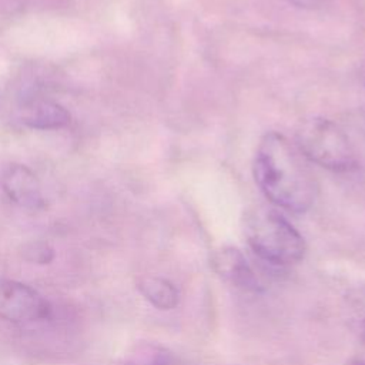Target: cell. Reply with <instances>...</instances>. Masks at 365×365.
<instances>
[{"label":"cell","instance_id":"obj_1","mask_svg":"<svg viewBox=\"0 0 365 365\" xmlns=\"http://www.w3.org/2000/svg\"><path fill=\"white\" fill-rule=\"evenodd\" d=\"M304 158L279 133L271 131L261 138L254 158V178L274 205L305 212L315 202L318 184Z\"/></svg>","mask_w":365,"mask_h":365},{"label":"cell","instance_id":"obj_2","mask_svg":"<svg viewBox=\"0 0 365 365\" xmlns=\"http://www.w3.org/2000/svg\"><path fill=\"white\" fill-rule=\"evenodd\" d=\"M244 232L252 252L269 265L288 267L304 258L302 235L285 217L271 208L248 210L244 218Z\"/></svg>","mask_w":365,"mask_h":365},{"label":"cell","instance_id":"obj_3","mask_svg":"<svg viewBox=\"0 0 365 365\" xmlns=\"http://www.w3.org/2000/svg\"><path fill=\"white\" fill-rule=\"evenodd\" d=\"M297 148L309 161L335 171L349 173L356 167V157L348 135L331 120L312 117L299 123Z\"/></svg>","mask_w":365,"mask_h":365},{"label":"cell","instance_id":"obj_4","mask_svg":"<svg viewBox=\"0 0 365 365\" xmlns=\"http://www.w3.org/2000/svg\"><path fill=\"white\" fill-rule=\"evenodd\" d=\"M50 302L33 287L14 281L0 279V319L16 325H30L48 319Z\"/></svg>","mask_w":365,"mask_h":365},{"label":"cell","instance_id":"obj_5","mask_svg":"<svg viewBox=\"0 0 365 365\" xmlns=\"http://www.w3.org/2000/svg\"><path fill=\"white\" fill-rule=\"evenodd\" d=\"M0 185L7 198L16 205L38 211L46 208V198L36 174L26 165L10 163L0 173Z\"/></svg>","mask_w":365,"mask_h":365},{"label":"cell","instance_id":"obj_6","mask_svg":"<svg viewBox=\"0 0 365 365\" xmlns=\"http://www.w3.org/2000/svg\"><path fill=\"white\" fill-rule=\"evenodd\" d=\"M212 267L215 272L230 285L248 292L261 289V282L254 268L237 248H221L212 255Z\"/></svg>","mask_w":365,"mask_h":365},{"label":"cell","instance_id":"obj_7","mask_svg":"<svg viewBox=\"0 0 365 365\" xmlns=\"http://www.w3.org/2000/svg\"><path fill=\"white\" fill-rule=\"evenodd\" d=\"M17 113L20 123L31 130H58L70 123V113L61 104L43 97L24 100Z\"/></svg>","mask_w":365,"mask_h":365},{"label":"cell","instance_id":"obj_8","mask_svg":"<svg viewBox=\"0 0 365 365\" xmlns=\"http://www.w3.org/2000/svg\"><path fill=\"white\" fill-rule=\"evenodd\" d=\"M138 289L158 309H173L178 304V289L165 278L144 277L138 282Z\"/></svg>","mask_w":365,"mask_h":365},{"label":"cell","instance_id":"obj_9","mask_svg":"<svg viewBox=\"0 0 365 365\" xmlns=\"http://www.w3.org/2000/svg\"><path fill=\"white\" fill-rule=\"evenodd\" d=\"M348 309L352 329L365 344V287L354 291L348 297Z\"/></svg>","mask_w":365,"mask_h":365},{"label":"cell","instance_id":"obj_10","mask_svg":"<svg viewBox=\"0 0 365 365\" xmlns=\"http://www.w3.org/2000/svg\"><path fill=\"white\" fill-rule=\"evenodd\" d=\"M56 257L53 247L43 241H33L23 247V258L31 264L47 265Z\"/></svg>","mask_w":365,"mask_h":365},{"label":"cell","instance_id":"obj_11","mask_svg":"<svg viewBox=\"0 0 365 365\" xmlns=\"http://www.w3.org/2000/svg\"><path fill=\"white\" fill-rule=\"evenodd\" d=\"M140 365H180L177 358L165 349L154 348L143 358Z\"/></svg>","mask_w":365,"mask_h":365},{"label":"cell","instance_id":"obj_12","mask_svg":"<svg viewBox=\"0 0 365 365\" xmlns=\"http://www.w3.org/2000/svg\"><path fill=\"white\" fill-rule=\"evenodd\" d=\"M345 365H365V356H358L348 361Z\"/></svg>","mask_w":365,"mask_h":365},{"label":"cell","instance_id":"obj_13","mask_svg":"<svg viewBox=\"0 0 365 365\" xmlns=\"http://www.w3.org/2000/svg\"><path fill=\"white\" fill-rule=\"evenodd\" d=\"M295 3H299V4H304V6H308V4H314L315 0H292Z\"/></svg>","mask_w":365,"mask_h":365}]
</instances>
